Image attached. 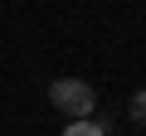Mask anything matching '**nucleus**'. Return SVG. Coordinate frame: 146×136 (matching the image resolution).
<instances>
[{"instance_id":"3","label":"nucleus","mask_w":146,"mask_h":136,"mask_svg":"<svg viewBox=\"0 0 146 136\" xmlns=\"http://www.w3.org/2000/svg\"><path fill=\"white\" fill-rule=\"evenodd\" d=\"M127 112H131V121H141V126H146V88H141V92H131V107H127Z\"/></svg>"},{"instance_id":"2","label":"nucleus","mask_w":146,"mask_h":136,"mask_svg":"<svg viewBox=\"0 0 146 136\" xmlns=\"http://www.w3.org/2000/svg\"><path fill=\"white\" fill-rule=\"evenodd\" d=\"M63 136H107V121H93V117H78V121H68Z\"/></svg>"},{"instance_id":"1","label":"nucleus","mask_w":146,"mask_h":136,"mask_svg":"<svg viewBox=\"0 0 146 136\" xmlns=\"http://www.w3.org/2000/svg\"><path fill=\"white\" fill-rule=\"evenodd\" d=\"M49 102H54L68 121H78V117H93L98 92H93V83H83V78H54V83H49Z\"/></svg>"}]
</instances>
